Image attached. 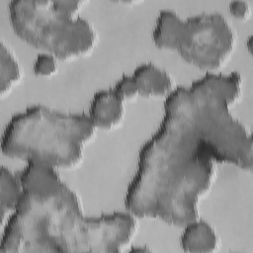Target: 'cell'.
<instances>
[{"label":"cell","mask_w":253,"mask_h":253,"mask_svg":"<svg viewBox=\"0 0 253 253\" xmlns=\"http://www.w3.org/2000/svg\"><path fill=\"white\" fill-rule=\"evenodd\" d=\"M242 86L238 72H206L165 97L161 122L126 189L128 212L183 226L199 217L217 164L252 170L251 132L231 112Z\"/></svg>","instance_id":"cell-1"},{"label":"cell","mask_w":253,"mask_h":253,"mask_svg":"<svg viewBox=\"0 0 253 253\" xmlns=\"http://www.w3.org/2000/svg\"><path fill=\"white\" fill-rule=\"evenodd\" d=\"M57 171L26 163L18 173L22 193L3 221L0 252L124 251L137 231L136 216L127 211L85 215Z\"/></svg>","instance_id":"cell-2"},{"label":"cell","mask_w":253,"mask_h":253,"mask_svg":"<svg viewBox=\"0 0 253 253\" xmlns=\"http://www.w3.org/2000/svg\"><path fill=\"white\" fill-rule=\"evenodd\" d=\"M95 130L85 113L33 105L11 117L2 134L1 150L26 163L68 169L81 162Z\"/></svg>","instance_id":"cell-3"},{"label":"cell","mask_w":253,"mask_h":253,"mask_svg":"<svg viewBox=\"0 0 253 253\" xmlns=\"http://www.w3.org/2000/svg\"><path fill=\"white\" fill-rule=\"evenodd\" d=\"M152 41L157 47L176 51L206 72H218L234 51L236 34L219 12L181 17L171 9H163L156 16Z\"/></svg>","instance_id":"cell-4"},{"label":"cell","mask_w":253,"mask_h":253,"mask_svg":"<svg viewBox=\"0 0 253 253\" xmlns=\"http://www.w3.org/2000/svg\"><path fill=\"white\" fill-rule=\"evenodd\" d=\"M8 15L14 33L22 41L60 60L88 54L96 45L93 25L80 15L61 13L52 0H11Z\"/></svg>","instance_id":"cell-5"},{"label":"cell","mask_w":253,"mask_h":253,"mask_svg":"<svg viewBox=\"0 0 253 253\" xmlns=\"http://www.w3.org/2000/svg\"><path fill=\"white\" fill-rule=\"evenodd\" d=\"M87 116L96 128H113L125 117V101L113 90L102 89L94 93Z\"/></svg>","instance_id":"cell-6"},{"label":"cell","mask_w":253,"mask_h":253,"mask_svg":"<svg viewBox=\"0 0 253 253\" xmlns=\"http://www.w3.org/2000/svg\"><path fill=\"white\" fill-rule=\"evenodd\" d=\"M180 235V246L185 252L208 253L218 249L220 241L214 228L200 217L185 223Z\"/></svg>","instance_id":"cell-7"},{"label":"cell","mask_w":253,"mask_h":253,"mask_svg":"<svg viewBox=\"0 0 253 253\" xmlns=\"http://www.w3.org/2000/svg\"><path fill=\"white\" fill-rule=\"evenodd\" d=\"M141 96H167L173 89L171 75L160 66L146 62L139 64L131 74Z\"/></svg>","instance_id":"cell-8"},{"label":"cell","mask_w":253,"mask_h":253,"mask_svg":"<svg viewBox=\"0 0 253 253\" xmlns=\"http://www.w3.org/2000/svg\"><path fill=\"white\" fill-rule=\"evenodd\" d=\"M22 193L18 174L2 166L0 170V212L2 221L13 211Z\"/></svg>","instance_id":"cell-9"},{"label":"cell","mask_w":253,"mask_h":253,"mask_svg":"<svg viewBox=\"0 0 253 253\" xmlns=\"http://www.w3.org/2000/svg\"><path fill=\"white\" fill-rule=\"evenodd\" d=\"M21 65L11 48L1 41L0 43V94L5 96L21 80Z\"/></svg>","instance_id":"cell-10"},{"label":"cell","mask_w":253,"mask_h":253,"mask_svg":"<svg viewBox=\"0 0 253 253\" xmlns=\"http://www.w3.org/2000/svg\"><path fill=\"white\" fill-rule=\"evenodd\" d=\"M58 60L59 59L51 53L40 52L33 62V71L40 77L52 76L58 69Z\"/></svg>","instance_id":"cell-11"},{"label":"cell","mask_w":253,"mask_h":253,"mask_svg":"<svg viewBox=\"0 0 253 253\" xmlns=\"http://www.w3.org/2000/svg\"><path fill=\"white\" fill-rule=\"evenodd\" d=\"M113 90L126 102L139 95L137 86L131 75H123L115 83Z\"/></svg>","instance_id":"cell-12"},{"label":"cell","mask_w":253,"mask_h":253,"mask_svg":"<svg viewBox=\"0 0 253 253\" xmlns=\"http://www.w3.org/2000/svg\"><path fill=\"white\" fill-rule=\"evenodd\" d=\"M54 7L63 14L78 16L84 2L81 0H52Z\"/></svg>","instance_id":"cell-13"},{"label":"cell","mask_w":253,"mask_h":253,"mask_svg":"<svg viewBox=\"0 0 253 253\" xmlns=\"http://www.w3.org/2000/svg\"><path fill=\"white\" fill-rule=\"evenodd\" d=\"M228 12L236 19H245L251 13V6L246 0H232L228 4Z\"/></svg>","instance_id":"cell-14"}]
</instances>
